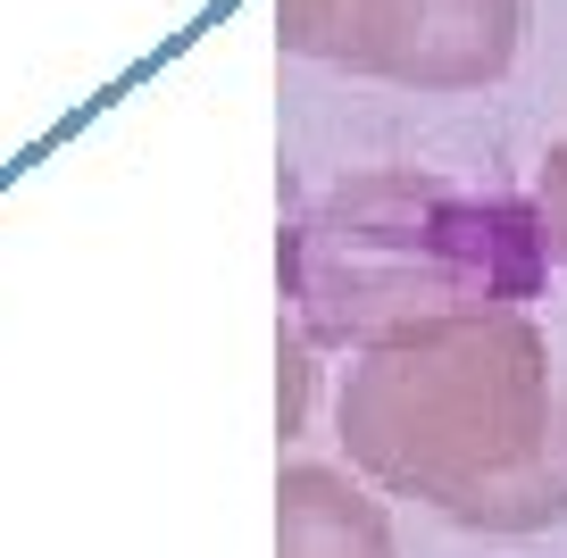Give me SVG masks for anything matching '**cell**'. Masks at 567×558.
Segmentation results:
<instances>
[{
  "label": "cell",
  "mask_w": 567,
  "mask_h": 558,
  "mask_svg": "<svg viewBox=\"0 0 567 558\" xmlns=\"http://www.w3.org/2000/svg\"><path fill=\"white\" fill-rule=\"evenodd\" d=\"M534 209H543V234H550V259L567 267V134L543 151V175H534Z\"/></svg>",
  "instance_id": "5b68a950"
},
{
  "label": "cell",
  "mask_w": 567,
  "mask_h": 558,
  "mask_svg": "<svg viewBox=\"0 0 567 558\" xmlns=\"http://www.w3.org/2000/svg\"><path fill=\"white\" fill-rule=\"evenodd\" d=\"M550 283L543 209L425 167H359L284 226V309L318 350L517 317Z\"/></svg>",
  "instance_id": "7a4b0ae2"
},
{
  "label": "cell",
  "mask_w": 567,
  "mask_h": 558,
  "mask_svg": "<svg viewBox=\"0 0 567 558\" xmlns=\"http://www.w3.org/2000/svg\"><path fill=\"white\" fill-rule=\"evenodd\" d=\"M309 333L301 326H284V350H276V366H284V434H301L309 425Z\"/></svg>",
  "instance_id": "8992f818"
},
{
  "label": "cell",
  "mask_w": 567,
  "mask_h": 558,
  "mask_svg": "<svg viewBox=\"0 0 567 558\" xmlns=\"http://www.w3.org/2000/svg\"><path fill=\"white\" fill-rule=\"evenodd\" d=\"M276 558H401L384 500L342 467H284L276 484Z\"/></svg>",
  "instance_id": "277c9868"
},
{
  "label": "cell",
  "mask_w": 567,
  "mask_h": 558,
  "mask_svg": "<svg viewBox=\"0 0 567 558\" xmlns=\"http://www.w3.org/2000/svg\"><path fill=\"white\" fill-rule=\"evenodd\" d=\"M284 51L409 92H484L526 59L534 0H276Z\"/></svg>",
  "instance_id": "3957f363"
},
{
  "label": "cell",
  "mask_w": 567,
  "mask_h": 558,
  "mask_svg": "<svg viewBox=\"0 0 567 558\" xmlns=\"http://www.w3.org/2000/svg\"><path fill=\"white\" fill-rule=\"evenodd\" d=\"M334 434L375 492L467 534H543L567 517L550 350L526 309L359 350L334 392Z\"/></svg>",
  "instance_id": "6da1fadb"
}]
</instances>
